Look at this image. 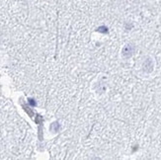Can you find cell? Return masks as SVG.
Returning a JSON list of instances; mask_svg holds the SVG:
<instances>
[{"instance_id":"1","label":"cell","mask_w":161,"mask_h":160,"mask_svg":"<svg viewBox=\"0 0 161 160\" xmlns=\"http://www.w3.org/2000/svg\"><path fill=\"white\" fill-rule=\"evenodd\" d=\"M134 45H127L126 47L123 49V55L125 58H131V56L134 55Z\"/></svg>"},{"instance_id":"2","label":"cell","mask_w":161,"mask_h":160,"mask_svg":"<svg viewBox=\"0 0 161 160\" xmlns=\"http://www.w3.org/2000/svg\"><path fill=\"white\" fill-rule=\"evenodd\" d=\"M153 68V62L150 58H147L144 63V69L146 72H151Z\"/></svg>"}]
</instances>
